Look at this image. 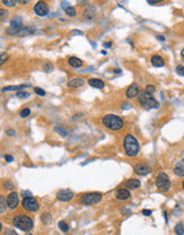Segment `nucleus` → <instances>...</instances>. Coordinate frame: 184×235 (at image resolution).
Wrapping results in <instances>:
<instances>
[{
    "label": "nucleus",
    "instance_id": "obj_45",
    "mask_svg": "<svg viewBox=\"0 0 184 235\" xmlns=\"http://www.w3.org/2000/svg\"><path fill=\"white\" fill-rule=\"evenodd\" d=\"M103 46H106H106H108V48H109V47H110V46H112V43H111V42H109V43H104V44H103Z\"/></svg>",
    "mask_w": 184,
    "mask_h": 235
},
{
    "label": "nucleus",
    "instance_id": "obj_18",
    "mask_svg": "<svg viewBox=\"0 0 184 235\" xmlns=\"http://www.w3.org/2000/svg\"><path fill=\"white\" fill-rule=\"evenodd\" d=\"M174 174L178 176H184V158L174 167Z\"/></svg>",
    "mask_w": 184,
    "mask_h": 235
},
{
    "label": "nucleus",
    "instance_id": "obj_4",
    "mask_svg": "<svg viewBox=\"0 0 184 235\" xmlns=\"http://www.w3.org/2000/svg\"><path fill=\"white\" fill-rule=\"evenodd\" d=\"M138 102L145 108H159L160 104L152 94H149L146 91H143L138 94Z\"/></svg>",
    "mask_w": 184,
    "mask_h": 235
},
{
    "label": "nucleus",
    "instance_id": "obj_9",
    "mask_svg": "<svg viewBox=\"0 0 184 235\" xmlns=\"http://www.w3.org/2000/svg\"><path fill=\"white\" fill-rule=\"evenodd\" d=\"M74 198V192L69 189H62L57 194V199L61 202H69Z\"/></svg>",
    "mask_w": 184,
    "mask_h": 235
},
{
    "label": "nucleus",
    "instance_id": "obj_44",
    "mask_svg": "<svg viewBox=\"0 0 184 235\" xmlns=\"http://www.w3.org/2000/svg\"><path fill=\"white\" fill-rule=\"evenodd\" d=\"M148 3L149 4H153V3H159V2H161V0H153V1H151V0H148Z\"/></svg>",
    "mask_w": 184,
    "mask_h": 235
},
{
    "label": "nucleus",
    "instance_id": "obj_49",
    "mask_svg": "<svg viewBox=\"0 0 184 235\" xmlns=\"http://www.w3.org/2000/svg\"><path fill=\"white\" fill-rule=\"evenodd\" d=\"M182 187H183V189H184V182L182 183Z\"/></svg>",
    "mask_w": 184,
    "mask_h": 235
},
{
    "label": "nucleus",
    "instance_id": "obj_37",
    "mask_svg": "<svg viewBox=\"0 0 184 235\" xmlns=\"http://www.w3.org/2000/svg\"><path fill=\"white\" fill-rule=\"evenodd\" d=\"M71 36H82L83 32L80 31V30H73V31L70 32Z\"/></svg>",
    "mask_w": 184,
    "mask_h": 235
},
{
    "label": "nucleus",
    "instance_id": "obj_2",
    "mask_svg": "<svg viewBox=\"0 0 184 235\" xmlns=\"http://www.w3.org/2000/svg\"><path fill=\"white\" fill-rule=\"evenodd\" d=\"M102 124L111 131H119L123 127V120L115 115H106L102 118Z\"/></svg>",
    "mask_w": 184,
    "mask_h": 235
},
{
    "label": "nucleus",
    "instance_id": "obj_26",
    "mask_svg": "<svg viewBox=\"0 0 184 235\" xmlns=\"http://www.w3.org/2000/svg\"><path fill=\"white\" fill-rule=\"evenodd\" d=\"M59 228H60V230H61L62 232H64V233H67V232L69 231L68 225H67L65 221H60L59 222Z\"/></svg>",
    "mask_w": 184,
    "mask_h": 235
},
{
    "label": "nucleus",
    "instance_id": "obj_47",
    "mask_svg": "<svg viewBox=\"0 0 184 235\" xmlns=\"http://www.w3.org/2000/svg\"><path fill=\"white\" fill-rule=\"evenodd\" d=\"M181 56H182V58H184V49H182V52H181Z\"/></svg>",
    "mask_w": 184,
    "mask_h": 235
},
{
    "label": "nucleus",
    "instance_id": "obj_3",
    "mask_svg": "<svg viewBox=\"0 0 184 235\" xmlns=\"http://www.w3.org/2000/svg\"><path fill=\"white\" fill-rule=\"evenodd\" d=\"M12 223L14 227L18 228V229H20L22 231L25 232L31 231L32 228H33V221H32L31 218L27 215H22V214L13 217Z\"/></svg>",
    "mask_w": 184,
    "mask_h": 235
},
{
    "label": "nucleus",
    "instance_id": "obj_48",
    "mask_svg": "<svg viewBox=\"0 0 184 235\" xmlns=\"http://www.w3.org/2000/svg\"><path fill=\"white\" fill-rule=\"evenodd\" d=\"M26 235H33V234H31V233H27Z\"/></svg>",
    "mask_w": 184,
    "mask_h": 235
},
{
    "label": "nucleus",
    "instance_id": "obj_11",
    "mask_svg": "<svg viewBox=\"0 0 184 235\" xmlns=\"http://www.w3.org/2000/svg\"><path fill=\"white\" fill-rule=\"evenodd\" d=\"M133 170L137 175H146V174H148L149 171H150L148 165H146L145 162H138V164H136L133 167Z\"/></svg>",
    "mask_w": 184,
    "mask_h": 235
},
{
    "label": "nucleus",
    "instance_id": "obj_40",
    "mask_svg": "<svg viewBox=\"0 0 184 235\" xmlns=\"http://www.w3.org/2000/svg\"><path fill=\"white\" fill-rule=\"evenodd\" d=\"M143 215L150 216L151 215V211H149V209H144V211H143Z\"/></svg>",
    "mask_w": 184,
    "mask_h": 235
},
{
    "label": "nucleus",
    "instance_id": "obj_19",
    "mask_svg": "<svg viewBox=\"0 0 184 235\" xmlns=\"http://www.w3.org/2000/svg\"><path fill=\"white\" fill-rule=\"evenodd\" d=\"M68 63H69V65L70 66H73V67H76V69H78V67H81L83 65V62H82V60H80L79 58H77V57H70L68 59Z\"/></svg>",
    "mask_w": 184,
    "mask_h": 235
},
{
    "label": "nucleus",
    "instance_id": "obj_28",
    "mask_svg": "<svg viewBox=\"0 0 184 235\" xmlns=\"http://www.w3.org/2000/svg\"><path fill=\"white\" fill-rule=\"evenodd\" d=\"M6 201L4 202V198L3 197H0V213L1 214H3V212L6 211Z\"/></svg>",
    "mask_w": 184,
    "mask_h": 235
},
{
    "label": "nucleus",
    "instance_id": "obj_43",
    "mask_svg": "<svg viewBox=\"0 0 184 235\" xmlns=\"http://www.w3.org/2000/svg\"><path fill=\"white\" fill-rule=\"evenodd\" d=\"M6 135H8V136H14L15 132L12 131V129H9V131H6Z\"/></svg>",
    "mask_w": 184,
    "mask_h": 235
},
{
    "label": "nucleus",
    "instance_id": "obj_6",
    "mask_svg": "<svg viewBox=\"0 0 184 235\" xmlns=\"http://www.w3.org/2000/svg\"><path fill=\"white\" fill-rule=\"evenodd\" d=\"M102 196L98 192H90V194H84L80 198V202L84 205H93L97 204L101 201Z\"/></svg>",
    "mask_w": 184,
    "mask_h": 235
},
{
    "label": "nucleus",
    "instance_id": "obj_29",
    "mask_svg": "<svg viewBox=\"0 0 184 235\" xmlns=\"http://www.w3.org/2000/svg\"><path fill=\"white\" fill-rule=\"evenodd\" d=\"M16 96L19 97V99H28V97L30 96V93H28V92H24V91H19V92H17V94H16Z\"/></svg>",
    "mask_w": 184,
    "mask_h": 235
},
{
    "label": "nucleus",
    "instance_id": "obj_42",
    "mask_svg": "<svg viewBox=\"0 0 184 235\" xmlns=\"http://www.w3.org/2000/svg\"><path fill=\"white\" fill-rule=\"evenodd\" d=\"M22 196H24V198H26V197H32V194L30 191H24V192H22Z\"/></svg>",
    "mask_w": 184,
    "mask_h": 235
},
{
    "label": "nucleus",
    "instance_id": "obj_10",
    "mask_svg": "<svg viewBox=\"0 0 184 235\" xmlns=\"http://www.w3.org/2000/svg\"><path fill=\"white\" fill-rule=\"evenodd\" d=\"M6 204H8V206L11 209H14L17 208L18 203H19V198H18V195L17 192H11L10 195H9L8 197H6Z\"/></svg>",
    "mask_w": 184,
    "mask_h": 235
},
{
    "label": "nucleus",
    "instance_id": "obj_16",
    "mask_svg": "<svg viewBox=\"0 0 184 235\" xmlns=\"http://www.w3.org/2000/svg\"><path fill=\"white\" fill-rule=\"evenodd\" d=\"M88 85L90 86V87H94V88H98V89H102V88H104V81L101 80V79L99 78H90L88 79Z\"/></svg>",
    "mask_w": 184,
    "mask_h": 235
},
{
    "label": "nucleus",
    "instance_id": "obj_32",
    "mask_svg": "<svg viewBox=\"0 0 184 235\" xmlns=\"http://www.w3.org/2000/svg\"><path fill=\"white\" fill-rule=\"evenodd\" d=\"M145 91L147 92V93H149V94H153V93L155 92V88H154V86H147V87L145 88Z\"/></svg>",
    "mask_w": 184,
    "mask_h": 235
},
{
    "label": "nucleus",
    "instance_id": "obj_33",
    "mask_svg": "<svg viewBox=\"0 0 184 235\" xmlns=\"http://www.w3.org/2000/svg\"><path fill=\"white\" fill-rule=\"evenodd\" d=\"M34 92H35L37 95H39V96H44V95L46 94L45 91H44V90L42 89V88H38V87L34 88Z\"/></svg>",
    "mask_w": 184,
    "mask_h": 235
},
{
    "label": "nucleus",
    "instance_id": "obj_35",
    "mask_svg": "<svg viewBox=\"0 0 184 235\" xmlns=\"http://www.w3.org/2000/svg\"><path fill=\"white\" fill-rule=\"evenodd\" d=\"M4 235H18V234L16 233L13 229L9 228V229H6V231H4Z\"/></svg>",
    "mask_w": 184,
    "mask_h": 235
},
{
    "label": "nucleus",
    "instance_id": "obj_41",
    "mask_svg": "<svg viewBox=\"0 0 184 235\" xmlns=\"http://www.w3.org/2000/svg\"><path fill=\"white\" fill-rule=\"evenodd\" d=\"M4 185L6 186V188H8V189H12V188L14 187V185L11 182H8L6 184H4Z\"/></svg>",
    "mask_w": 184,
    "mask_h": 235
},
{
    "label": "nucleus",
    "instance_id": "obj_5",
    "mask_svg": "<svg viewBox=\"0 0 184 235\" xmlns=\"http://www.w3.org/2000/svg\"><path fill=\"white\" fill-rule=\"evenodd\" d=\"M170 180H169L168 175H167L166 173H163V172H161V173L158 175L157 178V186L158 188L161 190V191L163 192H167L169 189H170Z\"/></svg>",
    "mask_w": 184,
    "mask_h": 235
},
{
    "label": "nucleus",
    "instance_id": "obj_25",
    "mask_svg": "<svg viewBox=\"0 0 184 235\" xmlns=\"http://www.w3.org/2000/svg\"><path fill=\"white\" fill-rule=\"evenodd\" d=\"M11 27H15V28H22V19L19 17H15L11 20Z\"/></svg>",
    "mask_w": 184,
    "mask_h": 235
},
{
    "label": "nucleus",
    "instance_id": "obj_30",
    "mask_svg": "<svg viewBox=\"0 0 184 235\" xmlns=\"http://www.w3.org/2000/svg\"><path fill=\"white\" fill-rule=\"evenodd\" d=\"M30 113H31V111H30V109L29 108H25L24 110H22L20 111V117L22 118H27L28 115H30Z\"/></svg>",
    "mask_w": 184,
    "mask_h": 235
},
{
    "label": "nucleus",
    "instance_id": "obj_36",
    "mask_svg": "<svg viewBox=\"0 0 184 235\" xmlns=\"http://www.w3.org/2000/svg\"><path fill=\"white\" fill-rule=\"evenodd\" d=\"M0 13H1V22H3L4 20V18L8 16V11H6V10H3V9H1L0 10Z\"/></svg>",
    "mask_w": 184,
    "mask_h": 235
},
{
    "label": "nucleus",
    "instance_id": "obj_14",
    "mask_svg": "<svg viewBox=\"0 0 184 235\" xmlns=\"http://www.w3.org/2000/svg\"><path fill=\"white\" fill-rule=\"evenodd\" d=\"M125 186L128 188V189H137V188L141 187V182H139L137 178H130L127 182L125 183Z\"/></svg>",
    "mask_w": 184,
    "mask_h": 235
},
{
    "label": "nucleus",
    "instance_id": "obj_22",
    "mask_svg": "<svg viewBox=\"0 0 184 235\" xmlns=\"http://www.w3.org/2000/svg\"><path fill=\"white\" fill-rule=\"evenodd\" d=\"M95 13H96V10H95L94 8H92V6H88V8L85 9L83 15H84V17L86 18V19H92V18L94 17Z\"/></svg>",
    "mask_w": 184,
    "mask_h": 235
},
{
    "label": "nucleus",
    "instance_id": "obj_39",
    "mask_svg": "<svg viewBox=\"0 0 184 235\" xmlns=\"http://www.w3.org/2000/svg\"><path fill=\"white\" fill-rule=\"evenodd\" d=\"M6 162H13V156H11V155H6Z\"/></svg>",
    "mask_w": 184,
    "mask_h": 235
},
{
    "label": "nucleus",
    "instance_id": "obj_8",
    "mask_svg": "<svg viewBox=\"0 0 184 235\" xmlns=\"http://www.w3.org/2000/svg\"><path fill=\"white\" fill-rule=\"evenodd\" d=\"M34 12L38 16H45L49 12V8H48L47 3L44 1H38L34 6Z\"/></svg>",
    "mask_w": 184,
    "mask_h": 235
},
{
    "label": "nucleus",
    "instance_id": "obj_31",
    "mask_svg": "<svg viewBox=\"0 0 184 235\" xmlns=\"http://www.w3.org/2000/svg\"><path fill=\"white\" fill-rule=\"evenodd\" d=\"M44 71H45L46 73H51V72L53 71V65L51 63H46L45 66H44Z\"/></svg>",
    "mask_w": 184,
    "mask_h": 235
},
{
    "label": "nucleus",
    "instance_id": "obj_17",
    "mask_svg": "<svg viewBox=\"0 0 184 235\" xmlns=\"http://www.w3.org/2000/svg\"><path fill=\"white\" fill-rule=\"evenodd\" d=\"M151 64H153L154 66H158V67H161V66H164L165 62H164V59H163L161 56L159 55H155L151 58Z\"/></svg>",
    "mask_w": 184,
    "mask_h": 235
},
{
    "label": "nucleus",
    "instance_id": "obj_15",
    "mask_svg": "<svg viewBox=\"0 0 184 235\" xmlns=\"http://www.w3.org/2000/svg\"><path fill=\"white\" fill-rule=\"evenodd\" d=\"M116 198H117L118 200H122V201L129 199L130 198L129 189H126V188H120V189H118L117 191H116Z\"/></svg>",
    "mask_w": 184,
    "mask_h": 235
},
{
    "label": "nucleus",
    "instance_id": "obj_38",
    "mask_svg": "<svg viewBox=\"0 0 184 235\" xmlns=\"http://www.w3.org/2000/svg\"><path fill=\"white\" fill-rule=\"evenodd\" d=\"M177 72H178L180 75L184 76V66H178V69H177Z\"/></svg>",
    "mask_w": 184,
    "mask_h": 235
},
{
    "label": "nucleus",
    "instance_id": "obj_7",
    "mask_svg": "<svg viewBox=\"0 0 184 235\" xmlns=\"http://www.w3.org/2000/svg\"><path fill=\"white\" fill-rule=\"evenodd\" d=\"M22 208L28 212H36L39 208L38 202L33 197H26L22 199Z\"/></svg>",
    "mask_w": 184,
    "mask_h": 235
},
{
    "label": "nucleus",
    "instance_id": "obj_34",
    "mask_svg": "<svg viewBox=\"0 0 184 235\" xmlns=\"http://www.w3.org/2000/svg\"><path fill=\"white\" fill-rule=\"evenodd\" d=\"M54 131L55 132H59V134L60 135H62V136H67V132H66V129H64V128H62V127H55L54 128Z\"/></svg>",
    "mask_w": 184,
    "mask_h": 235
},
{
    "label": "nucleus",
    "instance_id": "obj_23",
    "mask_svg": "<svg viewBox=\"0 0 184 235\" xmlns=\"http://www.w3.org/2000/svg\"><path fill=\"white\" fill-rule=\"evenodd\" d=\"M41 220L44 225H50L51 223V220H52V217L49 213H43L41 216Z\"/></svg>",
    "mask_w": 184,
    "mask_h": 235
},
{
    "label": "nucleus",
    "instance_id": "obj_20",
    "mask_svg": "<svg viewBox=\"0 0 184 235\" xmlns=\"http://www.w3.org/2000/svg\"><path fill=\"white\" fill-rule=\"evenodd\" d=\"M67 2H62V6L63 9L65 10V13L67 14L68 16H76V9L71 6H67Z\"/></svg>",
    "mask_w": 184,
    "mask_h": 235
},
{
    "label": "nucleus",
    "instance_id": "obj_27",
    "mask_svg": "<svg viewBox=\"0 0 184 235\" xmlns=\"http://www.w3.org/2000/svg\"><path fill=\"white\" fill-rule=\"evenodd\" d=\"M2 3L4 4V6H16V3H17V1H15V0H2Z\"/></svg>",
    "mask_w": 184,
    "mask_h": 235
},
{
    "label": "nucleus",
    "instance_id": "obj_21",
    "mask_svg": "<svg viewBox=\"0 0 184 235\" xmlns=\"http://www.w3.org/2000/svg\"><path fill=\"white\" fill-rule=\"evenodd\" d=\"M28 87L27 85H19V86H8V87H3L1 91L2 92H8V91H15V90H22L24 88Z\"/></svg>",
    "mask_w": 184,
    "mask_h": 235
},
{
    "label": "nucleus",
    "instance_id": "obj_13",
    "mask_svg": "<svg viewBox=\"0 0 184 235\" xmlns=\"http://www.w3.org/2000/svg\"><path fill=\"white\" fill-rule=\"evenodd\" d=\"M84 85V79L83 78H80V77H74V78H71L70 80L68 81V87L69 88H80Z\"/></svg>",
    "mask_w": 184,
    "mask_h": 235
},
{
    "label": "nucleus",
    "instance_id": "obj_12",
    "mask_svg": "<svg viewBox=\"0 0 184 235\" xmlns=\"http://www.w3.org/2000/svg\"><path fill=\"white\" fill-rule=\"evenodd\" d=\"M139 93H141V87L137 83H132L126 91V95L129 99H133L135 96H138Z\"/></svg>",
    "mask_w": 184,
    "mask_h": 235
},
{
    "label": "nucleus",
    "instance_id": "obj_1",
    "mask_svg": "<svg viewBox=\"0 0 184 235\" xmlns=\"http://www.w3.org/2000/svg\"><path fill=\"white\" fill-rule=\"evenodd\" d=\"M123 148H125V152L128 156L133 157L135 155H137L139 151L138 141L132 135H127L125 137V140H123Z\"/></svg>",
    "mask_w": 184,
    "mask_h": 235
},
{
    "label": "nucleus",
    "instance_id": "obj_24",
    "mask_svg": "<svg viewBox=\"0 0 184 235\" xmlns=\"http://www.w3.org/2000/svg\"><path fill=\"white\" fill-rule=\"evenodd\" d=\"M174 232L177 235H184V223L183 222H178L174 227Z\"/></svg>",
    "mask_w": 184,
    "mask_h": 235
},
{
    "label": "nucleus",
    "instance_id": "obj_46",
    "mask_svg": "<svg viewBox=\"0 0 184 235\" xmlns=\"http://www.w3.org/2000/svg\"><path fill=\"white\" fill-rule=\"evenodd\" d=\"M157 39H159L160 40V41H164V36H157Z\"/></svg>",
    "mask_w": 184,
    "mask_h": 235
}]
</instances>
